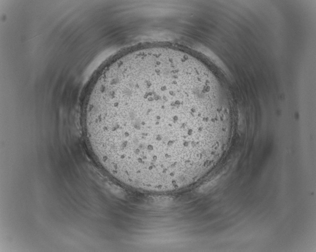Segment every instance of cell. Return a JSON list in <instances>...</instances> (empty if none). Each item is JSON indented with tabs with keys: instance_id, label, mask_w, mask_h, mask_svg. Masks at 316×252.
<instances>
[{
	"instance_id": "obj_1",
	"label": "cell",
	"mask_w": 316,
	"mask_h": 252,
	"mask_svg": "<svg viewBox=\"0 0 316 252\" xmlns=\"http://www.w3.org/2000/svg\"><path fill=\"white\" fill-rule=\"evenodd\" d=\"M83 126L106 173L152 192L199 180L227 130L210 75L194 57L167 47L130 52L106 68L88 94Z\"/></svg>"
}]
</instances>
